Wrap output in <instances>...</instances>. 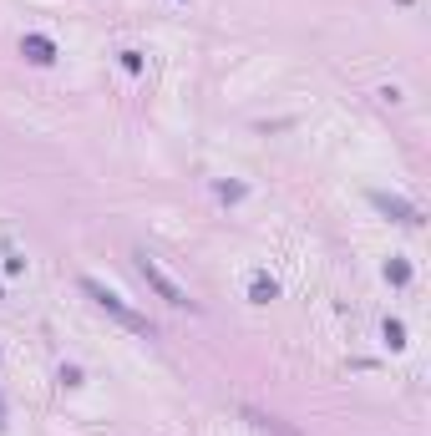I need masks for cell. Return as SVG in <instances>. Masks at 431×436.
Listing matches in <instances>:
<instances>
[{"instance_id":"6da1fadb","label":"cell","mask_w":431,"mask_h":436,"mask_svg":"<svg viewBox=\"0 0 431 436\" xmlns=\"http://www.w3.org/2000/svg\"><path fill=\"white\" fill-rule=\"evenodd\" d=\"M81 294H92V304H97L102 315H112V320L122 325V330H132V335H142V340H153V335H158V325L147 320V315H137V310H132V304H127L122 294H112V289L102 285V279L81 274Z\"/></svg>"},{"instance_id":"7a4b0ae2","label":"cell","mask_w":431,"mask_h":436,"mask_svg":"<svg viewBox=\"0 0 431 436\" xmlns=\"http://www.w3.org/2000/svg\"><path fill=\"white\" fill-rule=\"evenodd\" d=\"M132 264H137V274H142V285L153 289L158 299H167V304H178V310H193V299H188V289H183V285H172V279L163 274V264H158V259L147 254V249H137V254H132Z\"/></svg>"},{"instance_id":"3957f363","label":"cell","mask_w":431,"mask_h":436,"mask_svg":"<svg viewBox=\"0 0 431 436\" xmlns=\"http://www.w3.org/2000/svg\"><path fill=\"white\" fill-rule=\"evenodd\" d=\"M20 56H26L31 67H51V61H56V41L41 36V31H26V36H20Z\"/></svg>"},{"instance_id":"277c9868","label":"cell","mask_w":431,"mask_h":436,"mask_svg":"<svg viewBox=\"0 0 431 436\" xmlns=\"http://www.w3.org/2000/svg\"><path fill=\"white\" fill-rule=\"evenodd\" d=\"M371 203H376V208H385L391 218H401V224H421V208L401 203V198H385V193H371Z\"/></svg>"},{"instance_id":"5b68a950","label":"cell","mask_w":431,"mask_h":436,"mask_svg":"<svg viewBox=\"0 0 431 436\" xmlns=\"http://www.w3.org/2000/svg\"><path fill=\"white\" fill-rule=\"evenodd\" d=\"M274 294H279V285H274V279H269L264 269H259V274L249 279V299H254V304H269Z\"/></svg>"},{"instance_id":"8992f818","label":"cell","mask_w":431,"mask_h":436,"mask_svg":"<svg viewBox=\"0 0 431 436\" xmlns=\"http://www.w3.org/2000/svg\"><path fill=\"white\" fill-rule=\"evenodd\" d=\"M385 285L406 289V285H411V264H406V259H391V264H385Z\"/></svg>"},{"instance_id":"52a82bcc","label":"cell","mask_w":431,"mask_h":436,"mask_svg":"<svg viewBox=\"0 0 431 436\" xmlns=\"http://www.w3.org/2000/svg\"><path fill=\"white\" fill-rule=\"evenodd\" d=\"M381 335H385V345H391V350H401V345H406V325H401V320H385Z\"/></svg>"},{"instance_id":"ba28073f","label":"cell","mask_w":431,"mask_h":436,"mask_svg":"<svg viewBox=\"0 0 431 436\" xmlns=\"http://www.w3.org/2000/svg\"><path fill=\"white\" fill-rule=\"evenodd\" d=\"M117 61H122V71H142V51H132V46H127V51H117Z\"/></svg>"},{"instance_id":"9c48e42d","label":"cell","mask_w":431,"mask_h":436,"mask_svg":"<svg viewBox=\"0 0 431 436\" xmlns=\"http://www.w3.org/2000/svg\"><path fill=\"white\" fill-rule=\"evenodd\" d=\"M219 198H228V203H239V198H244V183H219Z\"/></svg>"},{"instance_id":"30bf717a","label":"cell","mask_w":431,"mask_h":436,"mask_svg":"<svg viewBox=\"0 0 431 436\" xmlns=\"http://www.w3.org/2000/svg\"><path fill=\"white\" fill-rule=\"evenodd\" d=\"M61 386H81V365H61Z\"/></svg>"},{"instance_id":"8fae6325","label":"cell","mask_w":431,"mask_h":436,"mask_svg":"<svg viewBox=\"0 0 431 436\" xmlns=\"http://www.w3.org/2000/svg\"><path fill=\"white\" fill-rule=\"evenodd\" d=\"M0 426H6V406H0Z\"/></svg>"},{"instance_id":"7c38bea8","label":"cell","mask_w":431,"mask_h":436,"mask_svg":"<svg viewBox=\"0 0 431 436\" xmlns=\"http://www.w3.org/2000/svg\"><path fill=\"white\" fill-rule=\"evenodd\" d=\"M178 6H183V0H178Z\"/></svg>"}]
</instances>
